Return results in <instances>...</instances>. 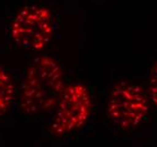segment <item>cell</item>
<instances>
[{
  "instance_id": "1",
  "label": "cell",
  "mask_w": 157,
  "mask_h": 147,
  "mask_svg": "<svg viewBox=\"0 0 157 147\" xmlns=\"http://www.w3.org/2000/svg\"><path fill=\"white\" fill-rule=\"evenodd\" d=\"M66 88L64 72L54 58L42 56L29 65L19 95L21 111L29 115L53 110Z\"/></svg>"
},
{
  "instance_id": "2",
  "label": "cell",
  "mask_w": 157,
  "mask_h": 147,
  "mask_svg": "<svg viewBox=\"0 0 157 147\" xmlns=\"http://www.w3.org/2000/svg\"><path fill=\"white\" fill-rule=\"evenodd\" d=\"M54 18L45 6L27 5L13 16L9 23L11 41L21 49L41 51L50 44L53 37Z\"/></svg>"
},
{
  "instance_id": "3",
  "label": "cell",
  "mask_w": 157,
  "mask_h": 147,
  "mask_svg": "<svg viewBox=\"0 0 157 147\" xmlns=\"http://www.w3.org/2000/svg\"><path fill=\"white\" fill-rule=\"evenodd\" d=\"M149 106V96L143 87L132 82H120L109 96L107 118L121 129H132L146 120Z\"/></svg>"
},
{
  "instance_id": "4",
  "label": "cell",
  "mask_w": 157,
  "mask_h": 147,
  "mask_svg": "<svg viewBox=\"0 0 157 147\" xmlns=\"http://www.w3.org/2000/svg\"><path fill=\"white\" fill-rule=\"evenodd\" d=\"M93 108L90 92L84 84L66 86L49 125L50 133L60 137L80 129L88 121Z\"/></svg>"
},
{
  "instance_id": "5",
  "label": "cell",
  "mask_w": 157,
  "mask_h": 147,
  "mask_svg": "<svg viewBox=\"0 0 157 147\" xmlns=\"http://www.w3.org/2000/svg\"><path fill=\"white\" fill-rule=\"evenodd\" d=\"M15 95L16 87L14 79L7 69L0 66V117L10 109Z\"/></svg>"
},
{
  "instance_id": "6",
  "label": "cell",
  "mask_w": 157,
  "mask_h": 147,
  "mask_svg": "<svg viewBox=\"0 0 157 147\" xmlns=\"http://www.w3.org/2000/svg\"><path fill=\"white\" fill-rule=\"evenodd\" d=\"M148 96H149L150 103L153 104L155 111L157 112V62L154 64L149 72Z\"/></svg>"
}]
</instances>
